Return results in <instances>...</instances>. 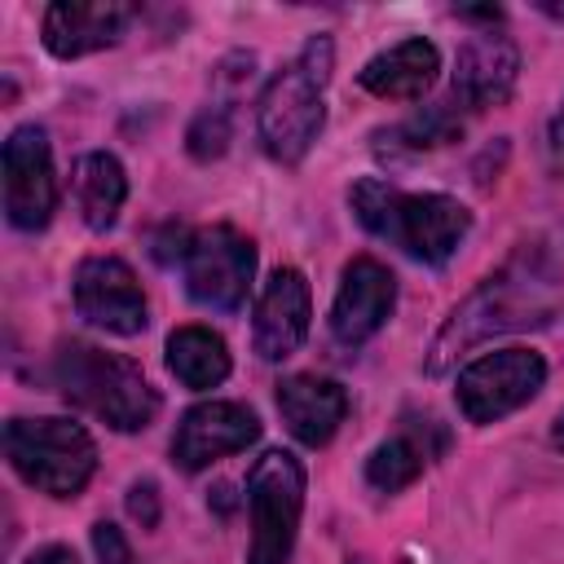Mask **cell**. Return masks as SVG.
<instances>
[{
  "instance_id": "13",
  "label": "cell",
  "mask_w": 564,
  "mask_h": 564,
  "mask_svg": "<svg viewBox=\"0 0 564 564\" xmlns=\"http://www.w3.org/2000/svg\"><path fill=\"white\" fill-rule=\"evenodd\" d=\"M308 317H313V295H308V282L300 269H278L264 291H260V304H256V317H251V344L264 361H282L291 357L304 335H308Z\"/></svg>"
},
{
  "instance_id": "7",
  "label": "cell",
  "mask_w": 564,
  "mask_h": 564,
  "mask_svg": "<svg viewBox=\"0 0 564 564\" xmlns=\"http://www.w3.org/2000/svg\"><path fill=\"white\" fill-rule=\"evenodd\" d=\"M185 291L216 313H234L242 308L251 278H256V247L247 234H238L234 225H212L189 234L185 247Z\"/></svg>"
},
{
  "instance_id": "16",
  "label": "cell",
  "mask_w": 564,
  "mask_h": 564,
  "mask_svg": "<svg viewBox=\"0 0 564 564\" xmlns=\"http://www.w3.org/2000/svg\"><path fill=\"white\" fill-rule=\"evenodd\" d=\"M278 414L300 445L317 449L339 432L348 414V392L322 375H291L278 383Z\"/></svg>"
},
{
  "instance_id": "8",
  "label": "cell",
  "mask_w": 564,
  "mask_h": 564,
  "mask_svg": "<svg viewBox=\"0 0 564 564\" xmlns=\"http://www.w3.org/2000/svg\"><path fill=\"white\" fill-rule=\"evenodd\" d=\"M542 379H546V361L533 348H498L458 370L454 397L471 423H494L520 410L524 401H533Z\"/></svg>"
},
{
  "instance_id": "22",
  "label": "cell",
  "mask_w": 564,
  "mask_h": 564,
  "mask_svg": "<svg viewBox=\"0 0 564 564\" xmlns=\"http://www.w3.org/2000/svg\"><path fill=\"white\" fill-rule=\"evenodd\" d=\"M93 551H97V564H137L128 538L115 529V524H93Z\"/></svg>"
},
{
  "instance_id": "6",
  "label": "cell",
  "mask_w": 564,
  "mask_h": 564,
  "mask_svg": "<svg viewBox=\"0 0 564 564\" xmlns=\"http://www.w3.org/2000/svg\"><path fill=\"white\" fill-rule=\"evenodd\" d=\"M247 507H251V551L247 564H286L300 511H304V467L286 449H269L247 471Z\"/></svg>"
},
{
  "instance_id": "20",
  "label": "cell",
  "mask_w": 564,
  "mask_h": 564,
  "mask_svg": "<svg viewBox=\"0 0 564 564\" xmlns=\"http://www.w3.org/2000/svg\"><path fill=\"white\" fill-rule=\"evenodd\" d=\"M427 458H432L427 441L405 427V432L388 436L383 445H375V454L366 458V480H370L375 489H383V494H397V489H405V485L423 471Z\"/></svg>"
},
{
  "instance_id": "19",
  "label": "cell",
  "mask_w": 564,
  "mask_h": 564,
  "mask_svg": "<svg viewBox=\"0 0 564 564\" xmlns=\"http://www.w3.org/2000/svg\"><path fill=\"white\" fill-rule=\"evenodd\" d=\"M167 370L185 388H216L229 379V348L207 326H181L167 335Z\"/></svg>"
},
{
  "instance_id": "11",
  "label": "cell",
  "mask_w": 564,
  "mask_h": 564,
  "mask_svg": "<svg viewBox=\"0 0 564 564\" xmlns=\"http://www.w3.org/2000/svg\"><path fill=\"white\" fill-rule=\"evenodd\" d=\"M260 436V419L242 401H203L181 414L176 436H172V458L185 471H203L225 454L247 449Z\"/></svg>"
},
{
  "instance_id": "12",
  "label": "cell",
  "mask_w": 564,
  "mask_h": 564,
  "mask_svg": "<svg viewBox=\"0 0 564 564\" xmlns=\"http://www.w3.org/2000/svg\"><path fill=\"white\" fill-rule=\"evenodd\" d=\"M397 304V278L388 264H379L375 256H357L344 264L335 304H330V335L344 348L366 344L392 313Z\"/></svg>"
},
{
  "instance_id": "2",
  "label": "cell",
  "mask_w": 564,
  "mask_h": 564,
  "mask_svg": "<svg viewBox=\"0 0 564 564\" xmlns=\"http://www.w3.org/2000/svg\"><path fill=\"white\" fill-rule=\"evenodd\" d=\"M348 203L357 212V220L397 242L405 256L423 260V264H445L458 242L471 229V212L449 198V194H405L379 176H366L348 189Z\"/></svg>"
},
{
  "instance_id": "3",
  "label": "cell",
  "mask_w": 564,
  "mask_h": 564,
  "mask_svg": "<svg viewBox=\"0 0 564 564\" xmlns=\"http://www.w3.org/2000/svg\"><path fill=\"white\" fill-rule=\"evenodd\" d=\"M53 383L70 405L97 414L115 432H141L159 414V392L145 379V370L132 357L106 352V348L84 344V339L57 344Z\"/></svg>"
},
{
  "instance_id": "10",
  "label": "cell",
  "mask_w": 564,
  "mask_h": 564,
  "mask_svg": "<svg viewBox=\"0 0 564 564\" xmlns=\"http://www.w3.org/2000/svg\"><path fill=\"white\" fill-rule=\"evenodd\" d=\"M75 313L106 335L145 330V295L119 256H88L75 269Z\"/></svg>"
},
{
  "instance_id": "26",
  "label": "cell",
  "mask_w": 564,
  "mask_h": 564,
  "mask_svg": "<svg viewBox=\"0 0 564 564\" xmlns=\"http://www.w3.org/2000/svg\"><path fill=\"white\" fill-rule=\"evenodd\" d=\"M551 145L564 154V106H560V115L551 119Z\"/></svg>"
},
{
  "instance_id": "15",
  "label": "cell",
  "mask_w": 564,
  "mask_h": 564,
  "mask_svg": "<svg viewBox=\"0 0 564 564\" xmlns=\"http://www.w3.org/2000/svg\"><path fill=\"white\" fill-rule=\"evenodd\" d=\"M516 75H520L516 44L507 35L480 31V35H471L458 48V62H454V97L467 110L502 106L511 97V88H516Z\"/></svg>"
},
{
  "instance_id": "17",
  "label": "cell",
  "mask_w": 564,
  "mask_h": 564,
  "mask_svg": "<svg viewBox=\"0 0 564 564\" xmlns=\"http://www.w3.org/2000/svg\"><path fill=\"white\" fill-rule=\"evenodd\" d=\"M436 70H441L436 44L423 40V35H410V40L375 53L361 66V88L383 97V101H410V97H423L432 88Z\"/></svg>"
},
{
  "instance_id": "14",
  "label": "cell",
  "mask_w": 564,
  "mask_h": 564,
  "mask_svg": "<svg viewBox=\"0 0 564 564\" xmlns=\"http://www.w3.org/2000/svg\"><path fill=\"white\" fill-rule=\"evenodd\" d=\"M132 22V4L115 0H57L44 9V48L53 57H84L110 48Z\"/></svg>"
},
{
  "instance_id": "23",
  "label": "cell",
  "mask_w": 564,
  "mask_h": 564,
  "mask_svg": "<svg viewBox=\"0 0 564 564\" xmlns=\"http://www.w3.org/2000/svg\"><path fill=\"white\" fill-rule=\"evenodd\" d=\"M128 511H132V520H141L145 529H154L159 524V485L154 480H137L128 489Z\"/></svg>"
},
{
  "instance_id": "9",
  "label": "cell",
  "mask_w": 564,
  "mask_h": 564,
  "mask_svg": "<svg viewBox=\"0 0 564 564\" xmlns=\"http://www.w3.org/2000/svg\"><path fill=\"white\" fill-rule=\"evenodd\" d=\"M57 207V176L48 137L35 123H22L4 141V216L18 229H44Z\"/></svg>"
},
{
  "instance_id": "4",
  "label": "cell",
  "mask_w": 564,
  "mask_h": 564,
  "mask_svg": "<svg viewBox=\"0 0 564 564\" xmlns=\"http://www.w3.org/2000/svg\"><path fill=\"white\" fill-rule=\"evenodd\" d=\"M330 40L326 35H313L295 62H286L269 88L260 93V106H256V128H260V141L269 150V159L278 163H300L308 154V145L317 141L322 123H326V106H322V93H326V79H330Z\"/></svg>"
},
{
  "instance_id": "24",
  "label": "cell",
  "mask_w": 564,
  "mask_h": 564,
  "mask_svg": "<svg viewBox=\"0 0 564 564\" xmlns=\"http://www.w3.org/2000/svg\"><path fill=\"white\" fill-rule=\"evenodd\" d=\"M26 564H79V560H75L66 546H44V551H35Z\"/></svg>"
},
{
  "instance_id": "21",
  "label": "cell",
  "mask_w": 564,
  "mask_h": 564,
  "mask_svg": "<svg viewBox=\"0 0 564 564\" xmlns=\"http://www.w3.org/2000/svg\"><path fill=\"white\" fill-rule=\"evenodd\" d=\"M225 145H229V110L225 106L198 110L189 123V154L194 159H220Z\"/></svg>"
},
{
  "instance_id": "28",
  "label": "cell",
  "mask_w": 564,
  "mask_h": 564,
  "mask_svg": "<svg viewBox=\"0 0 564 564\" xmlns=\"http://www.w3.org/2000/svg\"><path fill=\"white\" fill-rule=\"evenodd\" d=\"M348 564H370V560H366V555H352V560H348Z\"/></svg>"
},
{
  "instance_id": "27",
  "label": "cell",
  "mask_w": 564,
  "mask_h": 564,
  "mask_svg": "<svg viewBox=\"0 0 564 564\" xmlns=\"http://www.w3.org/2000/svg\"><path fill=\"white\" fill-rule=\"evenodd\" d=\"M551 441H555V445H560V449H564V414H560V419H555V427H551Z\"/></svg>"
},
{
  "instance_id": "5",
  "label": "cell",
  "mask_w": 564,
  "mask_h": 564,
  "mask_svg": "<svg viewBox=\"0 0 564 564\" xmlns=\"http://www.w3.org/2000/svg\"><path fill=\"white\" fill-rule=\"evenodd\" d=\"M4 458L48 498H75L97 471V445L70 419H9Z\"/></svg>"
},
{
  "instance_id": "25",
  "label": "cell",
  "mask_w": 564,
  "mask_h": 564,
  "mask_svg": "<svg viewBox=\"0 0 564 564\" xmlns=\"http://www.w3.org/2000/svg\"><path fill=\"white\" fill-rule=\"evenodd\" d=\"M458 18H467V22H498L502 9H458Z\"/></svg>"
},
{
  "instance_id": "1",
  "label": "cell",
  "mask_w": 564,
  "mask_h": 564,
  "mask_svg": "<svg viewBox=\"0 0 564 564\" xmlns=\"http://www.w3.org/2000/svg\"><path fill=\"white\" fill-rule=\"evenodd\" d=\"M555 291H560V273L551 264V256L538 251H520L516 260H507L494 278H485L441 326L427 370L441 375L458 352H467L471 344L498 335V330H524V326H542L555 313Z\"/></svg>"
},
{
  "instance_id": "18",
  "label": "cell",
  "mask_w": 564,
  "mask_h": 564,
  "mask_svg": "<svg viewBox=\"0 0 564 564\" xmlns=\"http://www.w3.org/2000/svg\"><path fill=\"white\" fill-rule=\"evenodd\" d=\"M75 207L84 216L88 229H110L119 220V207L128 198V176H123V163L106 150H93L75 163Z\"/></svg>"
}]
</instances>
